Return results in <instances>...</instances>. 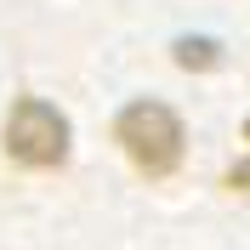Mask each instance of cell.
Returning <instances> with one entry per match:
<instances>
[{
    "instance_id": "5b68a950",
    "label": "cell",
    "mask_w": 250,
    "mask_h": 250,
    "mask_svg": "<svg viewBox=\"0 0 250 250\" xmlns=\"http://www.w3.org/2000/svg\"><path fill=\"white\" fill-rule=\"evenodd\" d=\"M245 137H250V125H245Z\"/></svg>"
},
{
    "instance_id": "6da1fadb",
    "label": "cell",
    "mask_w": 250,
    "mask_h": 250,
    "mask_svg": "<svg viewBox=\"0 0 250 250\" xmlns=\"http://www.w3.org/2000/svg\"><path fill=\"white\" fill-rule=\"evenodd\" d=\"M114 137L142 176H171L182 165V120L165 103H131L114 120Z\"/></svg>"
},
{
    "instance_id": "277c9868",
    "label": "cell",
    "mask_w": 250,
    "mask_h": 250,
    "mask_svg": "<svg viewBox=\"0 0 250 250\" xmlns=\"http://www.w3.org/2000/svg\"><path fill=\"white\" fill-rule=\"evenodd\" d=\"M228 188H233V193H239V188H245V193H250V159H239L233 171H228Z\"/></svg>"
},
{
    "instance_id": "7a4b0ae2",
    "label": "cell",
    "mask_w": 250,
    "mask_h": 250,
    "mask_svg": "<svg viewBox=\"0 0 250 250\" xmlns=\"http://www.w3.org/2000/svg\"><path fill=\"white\" fill-rule=\"evenodd\" d=\"M6 154L23 171H57L68 159V120L40 97H17L6 114Z\"/></svg>"
},
{
    "instance_id": "3957f363",
    "label": "cell",
    "mask_w": 250,
    "mask_h": 250,
    "mask_svg": "<svg viewBox=\"0 0 250 250\" xmlns=\"http://www.w3.org/2000/svg\"><path fill=\"white\" fill-rule=\"evenodd\" d=\"M176 62L182 68H210L216 62V40H176Z\"/></svg>"
}]
</instances>
